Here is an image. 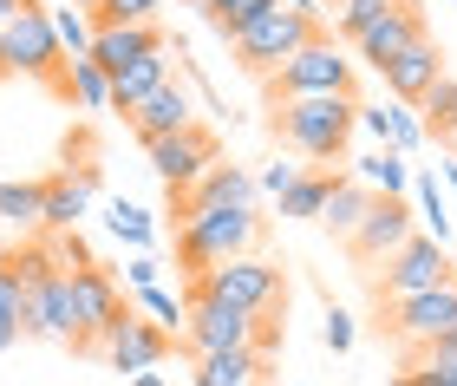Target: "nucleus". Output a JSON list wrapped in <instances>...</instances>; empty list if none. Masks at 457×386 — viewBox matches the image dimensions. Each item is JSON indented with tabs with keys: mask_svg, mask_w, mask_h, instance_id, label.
I'll return each mask as SVG.
<instances>
[{
	"mask_svg": "<svg viewBox=\"0 0 457 386\" xmlns=\"http://www.w3.org/2000/svg\"><path fill=\"white\" fill-rule=\"evenodd\" d=\"M268 131L307 171H334V164H346V145L360 131V98H281L268 112Z\"/></svg>",
	"mask_w": 457,
	"mask_h": 386,
	"instance_id": "nucleus-1",
	"label": "nucleus"
},
{
	"mask_svg": "<svg viewBox=\"0 0 457 386\" xmlns=\"http://www.w3.org/2000/svg\"><path fill=\"white\" fill-rule=\"evenodd\" d=\"M183 301H228V308H248V315L281 321V315H287V281H281V262H268V256H236V262L203 269Z\"/></svg>",
	"mask_w": 457,
	"mask_h": 386,
	"instance_id": "nucleus-2",
	"label": "nucleus"
},
{
	"mask_svg": "<svg viewBox=\"0 0 457 386\" xmlns=\"http://www.w3.org/2000/svg\"><path fill=\"white\" fill-rule=\"evenodd\" d=\"M262 249V210H183V230H177V256L190 281L216 262H236V256H255Z\"/></svg>",
	"mask_w": 457,
	"mask_h": 386,
	"instance_id": "nucleus-3",
	"label": "nucleus"
},
{
	"mask_svg": "<svg viewBox=\"0 0 457 386\" xmlns=\"http://www.w3.org/2000/svg\"><path fill=\"white\" fill-rule=\"evenodd\" d=\"M66 46H59L53 33V13L39 7V0H27L7 27H0V72H20V79H39V86H53L59 98H66Z\"/></svg>",
	"mask_w": 457,
	"mask_h": 386,
	"instance_id": "nucleus-4",
	"label": "nucleus"
},
{
	"mask_svg": "<svg viewBox=\"0 0 457 386\" xmlns=\"http://www.w3.org/2000/svg\"><path fill=\"white\" fill-rule=\"evenodd\" d=\"M262 86H268V105H281V98H360V72H353V59L334 46V33H320L314 46H301L287 66L268 72Z\"/></svg>",
	"mask_w": 457,
	"mask_h": 386,
	"instance_id": "nucleus-5",
	"label": "nucleus"
},
{
	"mask_svg": "<svg viewBox=\"0 0 457 386\" xmlns=\"http://www.w3.org/2000/svg\"><path fill=\"white\" fill-rule=\"evenodd\" d=\"M190 321H183V348L196 360L210 354H236V348H281V321L268 315H248V308H228V301H183Z\"/></svg>",
	"mask_w": 457,
	"mask_h": 386,
	"instance_id": "nucleus-6",
	"label": "nucleus"
},
{
	"mask_svg": "<svg viewBox=\"0 0 457 386\" xmlns=\"http://www.w3.org/2000/svg\"><path fill=\"white\" fill-rule=\"evenodd\" d=\"M320 33H327V20H320V13H295V7L281 0L275 13H262L255 27H248V33H236L228 46H236V66H242V72L268 79L275 66H287V59H295L301 46H314Z\"/></svg>",
	"mask_w": 457,
	"mask_h": 386,
	"instance_id": "nucleus-7",
	"label": "nucleus"
},
{
	"mask_svg": "<svg viewBox=\"0 0 457 386\" xmlns=\"http://www.w3.org/2000/svg\"><path fill=\"white\" fill-rule=\"evenodd\" d=\"M66 289H72V348H79V354H98V348H105V334L131 315V301H124L118 275L98 269V262L66 269Z\"/></svg>",
	"mask_w": 457,
	"mask_h": 386,
	"instance_id": "nucleus-8",
	"label": "nucleus"
},
{
	"mask_svg": "<svg viewBox=\"0 0 457 386\" xmlns=\"http://www.w3.org/2000/svg\"><path fill=\"white\" fill-rule=\"evenodd\" d=\"M386 275H372V301L379 308H392V301H411V295H431V289H445L451 275V262H445V242H431V236H411L399 256H386L379 262Z\"/></svg>",
	"mask_w": 457,
	"mask_h": 386,
	"instance_id": "nucleus-9",
	"label": "nucleus"
},
{
	"mask_svg": "<svg viewBox=\"0 0 457 386\" xmlns=\"http://www.w3.org/2000/svg\"><path fill=\"white\" fill-rule=\"evenodd\" d=\"M144 151H151V171H157V184L170 190V203L190 190L203 171H216V157H222V145H216L210 125H190V131H177V138H157V145H144Z\"/></svg>",
	"mask_w": 457,
	"mask_h": 386,
	"instance_id": "nucleus-10",
	"label": "nucleus"
},
{
	"mask_svg": "<svg viewBox=\"0 0 457 386\" xmlns=\"http://www.w3.org/2000/svg\"><path fill=\"white\" fill-rule=\"evenodd\" d=\"M379 315H386L379 328L392 340H405V348L445 340V334H457V281H445V289H431V295H411V301H392Z\"/></svg>",
	"mask_w": 457,
	"mask_h": 386,
	"instance_id": "nucleus-11",
	"label": "nucleus"
},
{
	"mask_svg": "<svg viewBox=\"0 0 457 386\" xmlns=\"http://www.w3.org/2000/svg\"><path fill=\"white\" fill-rule=\"evenodd\" d=\"M411 236H419V216H411V203H405V197H379V203L366 210V222L353 230L346 256H353V262H366V269H379V262H386V256H399Z\"/></svg>",
	"mask_w": 457,
	"mask_h": 386,
	"instance_id": "nucleus-12",
	"label": "nucleus"
},
{
	"mask_svg": "<svg viewBox=\"0 0 457 386\" xmlns=\"http://www.w3.org/2000/svg\"><path fill=\"white\" fill-rule=\"evenodd\" d=\"M170 348H177V334H163L157 321H137V308L118 321V328L105 334V367L112 373H157L163 360H170Z\"/></svg>",
	"mask_w": 457,
	"mask_h": 386,
	"instance_id": "nucleus-13",
	"label": "nucleus"
},
{
	"mask_svg": "<svg viewBox=\"0 0 457 386\" xmlns=\"http://www.w3.org/2000/svg\"><path fill=\"white\" fill-rule=\"evenodd\" d=\"M33 340H59L72 348V289H66V269L27 281V321H20Z\"/></svg>",
	"mask_w": 457,
	"mask_h": 386,
	"instance_id": "nucleus-14",
	"label": "nucleus"
},
{
	"mask_svg": "<svg viewBox=\"0 0 457 386\" xmlns=\"http://www.w3.org/2000/svg\"><path fill=\"white\" fill-rule=\"evenodd\" d=\"M124 118H131V138H137V145H157V138H177V131L196 125V98H190L183 79H170V86H157L137 112H124Z\"/></svg>",
	"mask_w": 457,
	"mask_h": 386,
	"instance_id": "nucleus-15",
	"label": "nucleus"
},
{
	"mask_svg": "<svg viewBox=\"0 0 457 386\" xmlns=\"http://www.w3.org/2000/svg\"><path fill=\"white\" fill-rule=\"evenodd\" d=\"M379 79H386V92L399 98V105H425V92L445 79V53H438V39L425 33L419 46H405L399 59H386Z\"/></svg>",
	"mask_w": 457,
	"mask_h": 386,
	"instance_id": "nucleus-16",
	"label": "nucleus"
},
{
	"mask_svg": "<svg viewBox=\"0 0 457 386\" xmlns=\"http://www.w3.org/2000/svg\"><path fill=\"white\" fill-rule=\"evenodd\" d=\"M425 33H431L425 27V7H419V0H405V7H392L386 20H372V27L353 39V53H360L366 66H386V59H399L405 46H419Z\"/></svg>",
	"mask_w": 457,
	"mask_h": 386,
	"instance_id": "nucleus-17",
	"label": "nucleus"
},
{
	"mask_svg": "<svg viewBox=\"0 0 457 386\" xmlns=\"http://www.w3.org/2000/svg\"><path fill=\"white\" fill-rule=\"evenodd\" d=\"M39 190H46V230L66 236V230H79V216H86L92 197H98V164H66V171H53Z\"/></svg>",
	"mask_w": 457,
	"mask_h": 386,
	"instance_id": "nucleus-18",
	"label": "nucleus"
},
{
	"mask_svg": "<svg viewBox=\"0 0 457 386\" xmlns=\"http://www.w3.org/2000/svg\"><path fill=\"white\" fill-rule=\"evenodd\" d=\"M262 190H255V177L236 171V164H216V171H203L190 190L177 197V216L183 210H255Z\"/></svg>",
	"mask_w": 457,
	"mask_h": 386,
	"instance_id": "nucleus-19",
	"label": "nucleus"
},
{
	"mask_svg": "<svg viewBox=\"0 0 457 386\" xmlns=\"http://www.w3.org/2000/svg\"><path fill=\"white\" fill-rule=\"evenodd\" d=\"M157 46H170L157 20H151V27H98V33H92V53H86V59H98V66H105V79H118L124 66H131V59L157 53Z\"/></svg>",
	"mask_w": 457,
	"mask_h": 386,
	"instance_id": "nucleus-20",
	"label": "nucleus"
},
{
	"mask_svg": "<svg viewBox=\"0 0 457 386\" xmlns=\"http://www.w3.org/2000/svg\"><path fill=\"white\" fill-rule=\"evenodd\" d=\"M372 203H379V190H366V184H360V177H353V171H340V177H334V197H327L320 222H327V236H334L340 249L353 242V230H360V222H366V210H372Z\"/></svg>",
	"mask_w": 457,
	"mask_h": 386,
	"instance_id": "nucleus-21",
	"label": "nucleus"
},
{
	"mask_svg": "<svg viewBox=\"0 0 457 386\" xmlns=\"http://www.w3.org/2000/svg\"><path fill=\"white\" fill-rule=\"evenodd\" d=\"M360 125L379 138V151H399V157H411L425 145V118H411V105H360Z\"/></svg>",
	"mask_w": 457,
	"mask_h": 386,
	"instance_id": "nucleus-22",
	"label": "nucleus"
},
{
	"mask_svg": "<svg viewBox=\"0 0 457 386\" xmlns=\"http://www.w3.org/2000/svg\"><path fill=\"white\" fill-rule=\"evenodd\" d=\"M157 86H170V46H157V53L131 59V66L112 79V105H118V112H137Z\"/></svg>",
	"mask_w": 457,
	"mask_h": 386,
	"instance_id": "nucleus-23",
	"label": "nucleus"
},
{
	"mask_svg": "<svg viewBox=\"0 0 457 386\" xmlns=\"http://www.w3.org/2000/svg\"><path fill=\"white\" fill-rule=\"evenodd\" d=\"M268 380V348H236V354H210L196 360L190 386H262Z\"/></svg>",
	"mask_w": 457,
	"mask_h": 386,
	"instance_id": "nucleus-24",
	"label": "nucleus"
},
{
	"mask_svg": "<svg viewBox=\"0 0 457 386\" xmlns=\"http://www.w3.org/2000/svg\"><path fill=\"white\" fill-rule=\"evenodd\" d=\"M0 222H13V230H46V190L0 177Z\"/></svg>",
	"mask_w": 457,
	"mask_h": 386,
	"instance_id": "nucleus-25",
	"label": "nucleus"
},
{
	"mask_svg": "<svg viewBox=\"0 0 457 386\" xmlns=\"http://www.w3.org/2000/svg\"><path fill=\"white\" fill-rule=\"evenodd\" d=\"M334 177H340V171H301V184L281 197V216H295V222H320L327 197H334Z\"/></svg>",
	"mask_w": 457,
	"mask_h": 386,
	"instance_id": "nucleus-26",
	"label": "nucleus"
},
{
	"mask_svg": "<svg viewBox=\"0 0 457 386\" xmlns=\"http://www.w3.org/2000/svg\"><path fill=\"white\" fill-rule=\"evenodd\" d=\"M353 177H360L366 190H379V197H405V190H411V171H405L399 151H372V157H360V164H353Z\"/></svg>",
	"mask_w": 457,
	"mask_h": 386,
	"instance_id": "nucleus-27",
	"label": "nucleus"
},
{
	"mask_svg": "<svg viewBox=\"0 0 457 386\" xmlns=\"http://www.w3.org/2000/svg\"><path fill=\"white\" fill-rule=\"evenodd\" d=\"M411 203H419V210H411V216L425 222L419 236L445 242V236H451V210H445V190H438V177H431V171H411Z\"/></svg>",
	"mask_w": 457,
	"mask_h": 386,
	"instance_id": "nucleus-28",
	"label": "nucleus"
},
{
	"mask_svg": "<svg viewBox=\"0 0 457 386\" xmlns=\"http://www.w3.org/2000/svg\"><path fill=\"white\" fill-rule=\"evenodd\" d=\"M66 98H72V105H86V112H105L112 105L105 66H98V59H72V66H66Z\"/></svg>",
	"mask_w": 457,
	"mask_h": 386,
	"instance_id": "nucleus-29",
	"label": "nucleus"
},
{
	"mask_svg": "<svg viewBox=\"0 0 457 386\" xmlns=\"http://www.w3.org/2000/svg\"><path fill=\"white\" fill-rule=\"evenodd\" d=\"M419 112H425V138H451V131H457V79H451V72L425 92Z\"/></svg>",
	"mask_w": 457,
	"mask_h": 386,
	"instance_id": "nucleus-30",
	"label": "nucleus"
},
{
	"mask_svg": "<svg viewBox=\"0 0 457 386\" xmlns=\"http://www.w3.org/2000/svg\"><path fill=\"white\" fill-rule=\"evenodd\" d=\"M112 236L118 242H131V249L144 256V249H151V242H157V222H151V210H137V203H112Z\"/></svg>",
	"mask_w": 457,
	"mask_h": 386,
	"instance_id": "nucleus-31",
	"label": "nucleus"
},
{
	"mask_svg": "<svg viewBox=\"0 0 457 386\" xmlns=\"http://www.w3.org/2000/svg\"><path fill=\"white\" fill-rule=\"evenodd\" d=\"M53 13V33H59V46H66V59H86L92 53V13H79V7H46Z\"/></svg>",
	"mask_w": 457,
	"mask_h": 386,
	"instance_id": "nucleus-32",
	"label": "nucleus"
},
{
	"mask_svg": "<svg viewBox=\"0 0 457 386\" xmlns=\"http://www.w3.org/2000/svg\"><path fill=\"white\" fill-rule=\"evenodd\" d=\"M392 7H405V0H346V7L334 13V33H340L346 46H353V39H360V33L372 27V20H386Z\"/></svg>",
	"mask_w": 457,
	"mask_h": 386,
	"instance_id": "nucleus-33",
	"label": "nucleus"
},
{
	"mask_svg": "<svg viewBox=\"0 0 457 386\" xmlns=\"http://www.w3.org/2000/svg\"><path fill=\"white\" fill-rule=\"evenodd\" d=\"M163 0H105V7L92 13V27H151Z\"/></svg>",
	"mask_w": 457,
	"mask_h": 386,
	"instance_id": "nucleus-34",
	"label": "nucleus"
},
{
	"mask_svg": "<svg viewBox=\"0 0 457 386\" xmlns=\"http://www.w3.org/2000/svg\"><path fill=\"white\" fill-rule=\"evenodd\" d=\"M137 308L151 315L163 334H183V321H190V308H183L177 295H163V289H137Z\"/></svg>",
	"mask_w": 457,
	"mask_h": 386,
	"instance_id": "nucleus-35",
	"label": "nucleus"
},
{
	"mask_svg": "<svg viewBox=\"0 0 457 386\" xmlns=\"http://www.w3.org/2000/svg\"><path fill=\"white\" fill-rule=\"evenodd\" d=\"M445 367H457V334L425 340V348H405V373H445Z\"/></svg>",
	"mask_w": 457,
	"mask_h": 386,
	"instance_id": "nucleus-36",
	"label": "nucleus"
},
{
	"mask_svg": "<svg viewBox=\"0 0 457 386\" xmlns=\"http://www.w3.org/2000/svg\"><path fill=\"white\" fill-rule=\"evenodd\" d=\"M275 7H281V0H236V7L216 20V33H222V39H236V33H248L262 13H275Z\"/></svg>",
	"mask_w": 457,
	"mask_h": 386,
	"instance_id": "nucleus-37",
	"label": "nucleus"
},
{
	"mask_svg": "<svg viewBox=\"0 0 457 386\" xmlns=\"http://www.w3.org/2000/svg\"><path fill=\"white\" fill-rule=\"evenodd\" d=\"M301 171H307V164H287V157H275V164H268V171L255 177V190H268V197H275V203H281L287 190H295V184H301Z\"/></svg>",
	"mask_w": 457,
	"mask_h": 386,
	"instance_id": "nucleus-38",
	"label": "nucleus"
},
{
	"mask_svg": "<svg viewBox=\"0 0 457 386\" xmlns=\"http://www.w3.org/2000/svg\"><path fill=\"white\" fill-rule=\"evenodd\" d=\"M0 315H7V321H27V281H20L13 269H0Z\"/></svg>",
	"mask_w": 457,
	"mask_h": 386,
	"instance_id": "nucleus-39",
	"label": "nucleus"
},
{
	"mask_svg": "<svg viewBox=\"0 0 457 386\" xmlns=\"http://www.w3.org/2000/svg\"><path fill=\"white\" fill-rule=\"evenodd\" d=\"M320 334H327V348H334V354H346V348H353V315L327 308V328H320Z\"/></svg>",
	"mask_w": 457,
	"mask_h": 386,
	"instance_id": "nucleus-40",
	"label": "nucleus"
},
{
	"mask_svg": "<svg viewBox=\"0 0 457 386\" xmlns=\"http://www.w3.org/2000/svg\"><path fill=\"white\" fill-rule=\"evenodd\" d=\"M124 281H131V289H157V262H151V249L124 262Z\"/></svg>",
	"mask_w": 457,
	"mask_h": 386,
	"instance_id": "nucleus-41",
	"label": "nucleus"
},
{
	"mask_svg": "<svg viewBox=\"0 0 457 386\" xmlns=\"http://www.w3.org/2000/svg\"><path fill=\"white\" fill-rule=\"evenodd\" d=\"M20 334H27V328H20V321H7V315H0V354H7V348H20Z\"/></svg>",
	"mask_w": 457,
	"mask_h": 386,
	"instance_id": "nucleus-42",
	"label": "nucleus"
},
{
	"mask_svg": "<svg viewBox=\"0 0 457 386\" xmlns=\"http://www.w3.org/2000/svg\"><path fill=\"white\" fill-rule=\"evenodd\" d=\"M190 7H203V20H210V27H216V20H222L228 7H236V0H190Z\"/></svg>",
	"mask_w": 457,
	"mask_h": 386,
	"instance_id": "nucleus-43",
	"label": "nucleus"
},
{
	"mask_svg": "<svg viewBox=\"0 0 457 386\" xmlns=\"http://www.w3.org/2000/svg\"><path fill=\"white\" fill-rule=\"evenodd\" d=\"M124 386H170V380H163V373H131Z\"/></svg>",
	"mask_w": 457,
	"mask_h": 386,
	"instance_id": "nucleus-44",
	"label": "nucleus"
},
{
	"mask_svg": "<svg viewBox=\"0 0 457 386\" xmlns=\"http://www.w3.org/2000/svg\"><path fill=\"white\" fill-rule=\"evenodd\" d=\"M20 7H27V0H0V27H7V20H13Z\"/></svg>",
	"mask_w": 457,
	"mask_h": 386,
	"instance_id": "nucleus-45",
	"label": "nucleus"
},
{
	"mask_svg": "<svg viewBox=\"0 0 457 386\" xmlns=\"http://www.w3.org/2000/svg\"><path fill=\"white\" fill-rule=\"evenodd\" d=\"M66 7H79V13H98V7H105V0H66Z\"/></svg>",
	"mask_w": 457,
	"mask_h": 386,
	"instance_id": "nucleus-46",
	"label": "nucleus"
},
{
	"mask_svg": "<svg viewBox=\"0 0 457 386\" xmlns=\"http://www.w3.org/2000/svg\"><path fill=\"white\" fill-rule=\"evenodd\" d=\"M327 7H334V13H340V7H346V0H320V13H327Z\"/></svg>",
	"mask_w": 457,
	"mask_h": 386,
	"instance_id": "nucleus-47",
	"label": "nucleus"
},
{
	"mask_svg": "<svg viewBox=\"0 0 457 386\" xmlns=\"http://www.w3.org/2000/svg\"><path fill=\"white\" fill-rule=\"evenodd\" d=\"M445 184H451V190H457V164H451V171H445Z\"/></svg>",
	"mask_w": 457,
	"mask_h": 386,
	"instance_id": "nucleus-48",
	"label": "nucleus"
},
{
	"mask_svg": "<svg viewBox=\"0 0 457 386\" xmlns=\"http://www.w3.org/2000/svg\"><path fill=\"white\" fill-rule=\"evenodd\" d=\"M445 145H451V151H457V131H451V138H445Z\"/></svg>",
	"mask_w": 457,
	"mask_h": 386,
	"instance_id": "nucleus-49",
	"label": "nucleus"
},
{
	"mask_svg": "<svg viewBox=\"0 0 457 386\" xmlns=\"http://www.w3.org/2000/svg\"><path fill=\"white\" fill-rule=\"evenodd\" d=\"M0 269H7V249H0Z\"/></svg>",
	"mask_w": 457,
	"mask_h": 386,
	"instance_id": "nucleus-50",
	"label": "nucleus"
}]
</instances>
